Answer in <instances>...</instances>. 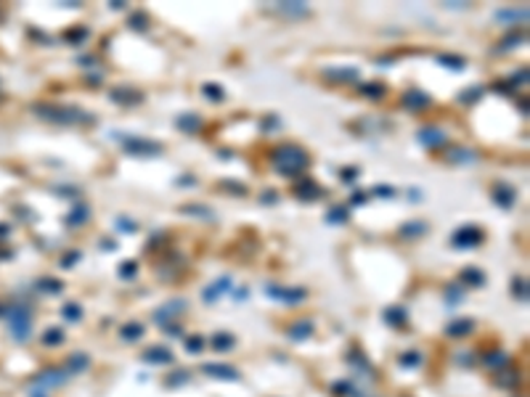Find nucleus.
Returning <instances> with one entry per match:
<instances>
[{"mask_svg": "<svg viewBox=\"0 0 530 397\" xmlns=\"http://www.w3.org/2000/svg\"><path fill=\"white\" fill-rule=\"evenodd\" d=\"M271 162H273V167L278 170V175H284V178H297L305 167H308V154L300 148V146H294V143H289V146H278V148H273L271 151Z\"/></svg>", "mask_w": 530, "mask_h": 397, "instance_id": "nucleus-1", "label": "nucleus"}, {"mask_svg": "<svg viewBox=\"0 0 530 397\" xmlns=\"http://www.w3.org/2000/svg\"><path fill=\"white\" fill-rule=\"evenodd\" d=\"M37 114H43L45 119H53V122H90L93 117L85 114L83 109L77 106H37Z\"/></svg>", "mask_w": 530, "mask_h": 397, "instance_id": "nucleus-2", "label": "nucleus"}, {"mask_svg": "<svg viewBox=\"0 0 530 397\" xmlns=\"http://www.w3.org/2000/svg\"><path fill=\"white\" fill-rule=\"evenodd\" d=\"M122 143H125V151H128V154H135V157H157V154H162V143H157V141L122 138Z\"/></svg>", "mask_w": 530, "mask_h": 397, "instance_id": "nucleus-3", "label": "nucleus"}, {"mask_svg": "<svg viewBox=\"0 0 530 397\" xmlns=\"http://www.w3.org/2000/svg\"><path fill=\"white\" fill-rule=\"evenodd\" d=\"M482 241V231L477 225H464L459 228V231L454 233V238H451V244L459 249H470V247H477V244Z\"/></svg>", "mask_w": 530, "mask_h": 397, "instance_id": "nucleus-4", "label": "nucleus"}, {"mask_svg": "<svg viewBox=\"0 0 530 397\" xmlns=\"http://www.w3.org/2000/svg\"><path fill=\"white\" fill-rule=\"evenodd\" d=\"M403 109H409V112H424V109H430V103H432V98L424 93V90H419V87H411L409 93H403Z\"/></svg>", "mask_w": 530, "mask_h": 397, "instance_id": "nucleus-5", "label": "nucleus"}, {"mask_svg": "<svg viewBox=\"0 0 530 397\" xmlns=\"http://www.w3.org/2000/svg\"><path fill=\"white\" fill-rule=\"evenodd\" d=\"M271 297H276L278 302H287V304H297V302H302L305 297H308V292L305 289H284V286H276V283H271L268 289H265Z\"/></svg>", "mask_w": 530, "mask_h": 397, "instance_id": "nucleus-6", "label": "nucleus"}, {"mask_svg": "<svg viewBox=\"0 0 530 397\" xmlns=\"http://www.w3.org/2000/svg\"><path fill=\"white\" fill-rule=\"evenodd\" d=\"M201 371H205L207 376L226 379V381H236V379H241V373L233 368V365H226V363H207V365H201Z\"/></svg>", "mask_w": 530, "mask_h": 397, "instance_id": "nucleus-7", "label": "nucleus"}, {"mask_svg": "<svg viewBox=\"0 0 530 397\" xmlns=\"http://www.w3.org/2000/svg\"><path fill=\"white\" fill-rule=\"evenodd\" d=\"M29 326H32V320H29V310L19 304V307L13 310V315H11V328H13V334H16L19 339H24L29 334Z\"/></svg>", "mask_w": 530, "mask_h": 397, "instance_id": "nucleus-8", "label": "nucleus"}, {"mask_svg": "<svg viewBox=\"0 0 530 397\" xmlns=\"http://www.w3.org/2000/svg\"><path fill=\"white\" fill-rule=\"evenodd\" d=\"M416 141L422 146H427V148H438V146L445 143V133L440 127H422L416 133Z\"/></svg>", "mask_w": 530, "mask_h": 397, "instance_id": "nucleus-9", "label": "nucleus"}, {"mask_svg": "<svg viewBox=\"0 0 530 397\" xmlns=\"http://www.w3.org/2000/svg\"><path fill=\"white\" fill-rule=\"evenodd\" d=\"M183 310H186V302H183V299H175V302L165 304V307H159L154 318H157L159 326H170V320H175V315H180Z\"/></svg>", "mask_w": 530, "mask_h": 397, "instance_id": "nucleus-10", "label": "nucleus"}, {"mask_svg": "<svg viewBox=\"0 0 530 397\" xmlns=\"http://www.w3.org/2000/svg\"><path fill=\"white\" fill-rule=\"evenodd\" d=\"M144 363L149 365H165V363H173V352H170L167 347H149L144 352Z\"/></svg>", "mask_w": 530, "mask_h": 397, "instance_id": "nucleus-11", "label": "nucleus"}, {"mask_svg": "<svg viewBox=\"0 0 530 397\" xmlns=\"http://www.w3.org/2000/svg\"><path fill=\"white\" fill-rule=\"evenodd\" d=\"M287 334H289V339H294V342H305L310 334H313V320L302 318V320H297V323H292L287 328Z\"/></svg>", "mask_w": 530, "mask_h": 397, "instance_id": "nucleus-12", "label": "nucleus"}, {"mask_svg": "<svg viewBox=\"0 0 530 397\" xmlns=\"http://www.w3.org/2000/svg\"><path fill=\"white\" fill-rule=\"evenodd\" d=\"M228 289H231V278H228V276L217 278L215 283H210V286L205 289V302H210V304H212V302H217V297L226 294Z\"/></svg>", "mask_w": 530, "mask_h": 397, "instance_id": "nucleus-13", "label": "nucleus"}, {"mask_svg": "<svg viewBox=\"0 0 530 397\" xmlns=\"http://www.w3.org/2000/svg\"><path fill=\"white\" fill-rule=\"evenodd\" d=\"M493 202H496L498 207L509 209V207L514 204V188H512V186H506V183H498L496 191H493Z\"/></svg>", "mask_w": 530, "mask_h": 397, "instance_id": "nucleus-14", "label": "nucleus"}, {"mask_svg": "<svg viewBox=\"0 0 530 397\" xmlns=\"http://www.w3.org/2000/svg\"><path fill=\"white\" fill-rule=\"evenodd\" d=\"M427 223L424 220H411V223H406V225H400V231H398V236H403V238H419V236H424L427 233Z\"/></svg>", "mask_w": 530, "mask_h": 397, "instance_id": "nucleus-15", "label": "nucleus"}, {"mask_svg": "<svg viewBox=\"0 0 530 397\" xmlns=\"http://www.w3.org/2000/svg\"><path fill=\"white\" fill-rule=\"evenodd\" d=\"M175 125L183 130V133H199L201 130V117L199 114H180L178 119H175Z\"/></svg>", "mask_w": 530, "mask_h": 397, "instance_id": "nucleus-16", "label": "nucleus"}, {"mask_svg": "<svg viewBox=\"0 0 530 397\" xmlns=\"http://www.w3.org/2000/svg\"><path fill=\"white\" fill-rule=\"evenodd\" d=\"M112 101L130 106V103L141 101V93H138V90H130V87H117V90H112Z\"/></svg>", "mask_w": 530, "mask_h": 397, "instance_id": "nucleus-17", "label": "nucleus"}, {"mask_svg": "<svg viewBox=\"0 0 530 397\" xmlns=\"http://www.w3.org/2000/svg\"><path fill=\"white\" fill-rule=\"evenodd\" d=\"M459 278L464 283H470V286H482V283H485V273H482L480 268H464L459 273Z\"/></svg>", "mask_w": 530, "mask_h": 397, "instance_id": "nucleus-18", "label": "nucleus"}, {"mask_svg": "<svg viewBox=\"0 0 530 397\" xmlns=\"http://www.w3.org/2000/svg\"><path fill=\"white\" fill-rule=\"evenodd\" d=\"M119 337H122V342H138L144 337V326L135 323V320H133V323H125L119 328Z\"/></svg>", "mask_w": 530, "mask_h": 397, "instance_id": "nucleus-19", "label": "nucleus"}, {"mask_svg": "<svg viewBox=\"0 0 530 397\" xmlns=\"http://www.w3.org/2000/svg\"><path fill=\"white\" fill-rule=\"evenodd\" d=\"M472 328H475V320L472 318H461V320H456V323L448 326V334H451V337H466Z\"/></svg>", "mask_w": 530, "mask_h": 397, "instance_id": "nucleus-20", "label": "nucleus"}, {"mask_svg": "<svg viewBox=\"0 0 530 397\" xmlns=\"http://www.w3.org/2000/svg\"><path fill=\"white\" fill-rule=\"evenodd\" d=\"M64 379H67V371H45L37 379V384L40 387H56V384H64Z\"/></svg>", "mask_w": 530, "mask_h": 397, "instance_id": "nucleus-21", "label": "nucleus"}, {"mask_svg": "<svg viewBox=\"0 0 530 397\" xmlns=\"http://www.w3.org/2000/svg\"><path fill=\"white\" fill-rule=\"evenodd\" d=\"M294 193H297L300 198H318L321 196V188L316 186L313 180H302L297 188H294Z\"/></svg>", "mask_w": 530, "mask_h": 397, "instance_id": "nucleus-22", "label": "nucleus"}, {"mask_svg": "<svg viewBox=\"0 0 530 397\" xmlns=\"http://www.w3.org/2000/svg\"><path fill=\"white\" fill-rule=\"evenodd\" d=\"M527 19V11L525 8H509V11H498L496 13V21H525Z\"/></svg>", "mask_w": 530, "mask_h": 397, "instance_id": "nucleus-23", "label": "nucleus"}, {"mask_svg": "<svg viewBox=\"0 0 530 397\" xmlns=\"http://www.w3.org/2000/svg\"><path fill=\"white\" fill-rule=\"evenodd\" d=\"M384 318H387L390 326H393V323H395V326H403L409 315H406V310H403V307H387V310H384Z\"/></svg>", "mask_w": 530, "mask_h": 397, "instance_id": "nucleus-24", "label": "nucleus"}, {"mask_svg": "<svg viewBox=\"0 0 530 397\" xmlns=\"http://www.w3.org/2000/svg\"><path fill=\"white\" fill-rule=\"evenodd\" d=\"M326 77H332V80H358V69H326Z\"/></svg>", "mask_w": 530, "mask_h": 397, "instance_id": "nucleus-25", "label": "nucleus"}, {"mask_svg": "<svg viewBox=\"0 0 530 397\" xmlns=\"http://www.w3.org/2000/svg\"><path fill=\"white\" fill-rule=\"evenodd\" d=\"M180 212H183V215H194V217H212V209L201 207V204H183Z\"/></svg>", "mask_w": 530, "mask_h": 397, "instance_id": "nucleus-26", "label": "nucleus"}, {"mask_svg": "<svg viewBox=\"0 0 530 397\" xmlns=\"http://www.w3.org/2000/svg\"><path fill=\"white\" fill-rule=\"evenodd\" d=\"M448 159L456 162V164H461V162H475L477 154H475V151H470V148H454V151L448 154Z\"/></svg>", "mask_w": 530, "mask_h": 397, "instance_id": "nucleus-27", "label": "nucleus"}, {"mask_svg": "<svg viewBox=\"0 0 530 397\" xmlns=\"http://www.w3.org/2000/svg\"><path fill=\"white\" fill-rule=\"evenodd\" d=\"M88 365H90V358H88L85 352H80V355H72V358H69V371H74V373L85 371Z\"/></svg>", "mask_w": 530, "mask_h": 397, "instance_id": "nucleus-28", "label": "nucleus"}, {"mask_svg": "<svg viewBox=\"0 0 530 397\" xmlns=\"http://www.w3.org/2000/svg\"><path fill=\"white\" fill-rule=\"evenodd\" d=\"M438 64H445L448 69H464V58L461 56H448V53H440L438 56Z\"/></svg>", "mask_w": 530, "mask_h": 397, "instance_id": "nucleus-29", "label": "nucleus"}, {"mask_svg": "<svg viewBox=\"0 0 530 397\" xmlns=\"http://www.w3.org/2000/svg\"><path fill=\"white\" fill-rule=\"evenodd\" d=\"M348 215H350V209L348 207H334L329 215H326V223H334V225H339V223H345L348 220Z\"/></svg>", "mask_w": 530, "mask_h": 397, "instance_id": "nucleus-30", "label": "nucleus"}, {"mask_svg": "<svg viewBox=\"0 0 530 397\" xmlns=\"http://www.w3.org/2000/svg\"><path fill=\"white\" fill-rule=\"evenodd\" d=\"M88 212H90V209H88L85 204H80L77 209H72V215H69L67 223H69V225H83V223L88 220Z\"/></svg>", "mask_w": 530, "mask_h": 397, "instance_id": "nucleus-31", "label": "nucleus"}, {"mask_svg": "<svg viewBox=\"0 0 530 397\" xmlns=\"http://www.w3.org/2000/svg\"><path fill=\"white\" fill-rule=\"evenodd\" d=\"M201 93H205L210 101H223V87H220V85H215V82L201 85Z\"/></svg>", "mask_w": 530, "mask_h": 397, "instance_id": "nucleus-32", "label": "nucleus"}, {"mask_svg": "<svg viewBox=\"0 0 530 397\" xmlns=\"http://www.w3.org/2000/svg\"><path fill=\"white\" fill-rule=\"evenodd\" d=\"M361 93H363V96H369V98H382V96H384V85H379V82L361 85Z\"/></svg>", "mask_w": 530, "mask_h": 397, "instance_id": "nucleus-33", "label": "nucleus"}, {"mask_svg": "<svg viewBox=\"0 0 530 397\" xmlns=\"http://www.w3.org/2000/svg\"><path fill=\"white\" fill-rule=\"evenodd\" d=\"M61 313H64V318L69 320V323H77V320L83 318V307H80V304H74V302H69Z\"/></svg>", "mask_w": 530, "mask_h": 397, "instance_id": "nucleus-34", "label": "nucleus"}, {"mask_svg": "<svg viewBox=\"0 0 530 397\" xmlns=\"http://www.w3.org/2000/svg\"><path fill=\"white\" fill-rule=\"evenodd\" d=\"M525 40V35L522 32H512L509 37H504L501 40V45H498V51H509V48H514V45H520Z\"/></svg>", "mask_w": 530, "mask_h": 397, "instance_id": "nucleus-35", "label": "nucleus"}, {"mask_svg": "<svg viewBox=\"0 0 530 397\" xmlns=\"http://www.w3.org/2000/svg\"><path fill=\"white\" fill-rule=\"evenodd\" d=\"M212 347L215 349H231L233 347V337H231V334H215Z\"/></svg>", "mask_w": 530, "mask_h": 397, "instance_id": "nucleus-36", "label": "nucleus"}, {"mask_svg": "<svg viewBox=\"0 0 530 397\" xmlns=\"http://www.w3.org/2000/svg\"><path fill=\"white\" fill-rule=\"evenodd\" d=\"M422 363V355L419 352H406V355H400V365L403 368H414V365Z\"/></svg>", "mask_w": 530, "mask_h": 397, "instance_id": "nucleus-37", "label": "nucleus"}, {"mask_svg": "<svg viewBox=\"0 0 530 397\" xmlns=\"http://www.w3.org/2000/svg\"><path fill=\"white\" fill-rule=\"evenodd\" d=\"M512 289H514V297H517V299H522V302L527 299V281L525 278H517L512 283Z\"/></svg>", "mask_w": 530, "mask_h": 397, "instance_id": "nucleus-38", "label": "nucleus"}, {"mask_svg": "<svg viewBox=\"0 0 530 397\" xmlns=\"http://www.w3.org/2000/svg\"><path fill=\"white\" fill-rule=\"evenodd\" d=\"M485 365H491V368H504V365H506V355H501V352H491V355L485 358Z\"/></svg>", "mask_w": 530, "mask_h": 397, "instance_id": "nucleus-39", "label": "nucleus"}, {"mask_svg": "<svg viewBox=\"0 0 530 397\" xmlns=\"http://www.w3.org/2000/svg\"><path fill=\"white\" fill-rule=\"evenodd\" d=\"M61 339H64V331H61V328H48V331H45V344H61Z\"/></svg>", "mask_w": 530, "mask_h": 397, "instance_id": "nucleus-40", "label": "nucleus"}, {"mask_svg": "<svg viewBox=\"0 0 530 397\" xmlns=\"http://www.w3.org/2000/svg\"><path fill=\"white\" fill-rule=\"evenodd\" d=\"M201 347H205V339L201 337H191L186 342V349H189V352H201Z\"/></svg>", "mask_w": 530, "mask_h": 397, "instance_id": "nucleus-41", "label": "nucleus"}, {"mask_svg": "<svg viewBox=\"0 0 530 397\" xmlns=\"http://www.w3.org/2000/svg\"><path fill=\"white\" fill-rule=\"evenodd\" d=\"M40 289H45V292H51V294H58L64 286H61L58 281H45V278H43V281H40Z\"/></svg>", "mask_w": 530, "mask_h": 397, "instance_id": "nucleus-42", "label": "nucleus"}, {"mask_svg": "<svg viewBox=\"0 0 530 397\" xmlns=\"http://www.w3.org/2000/svg\"><path fill=\"white\" fill-rule=\"evenodd\" d=\"M334 392H337V394H355V387L348 384V381H337V384H334Z\"/></svg>", "mask_w": 530, "mask_h": 397, "instance_id": "nucleus-43", "label": "nucleus"}, {"mask_svg": "<svg viewBox=\"0 0 530 397\" xmlns=\"http://www.w3.org/2000/svg\"><path fill=\"white\" fill-rule=\"evenodd\" d=\"M135 270H138V262H125V265L119 268V276H122V278H128V281H130V276H133V273H135Z\"/></svg>", "mask_w": 530, "mask_h": 397, "instance_id": "nucleus-44", "label": "nucleus"}, {"mask_svg": "<svg viewBox=\"0 0 530 397\" xmlns=\"http://www.w3.org/2000/svg\"><path fill=\"white\" fill-rule=\"evenodd\" d=\"M480 96H482V87H472V90H466V93H461L459 101H475V98H480Z\"/></svg>", "mask_w": 530, "mask_h": 397, "instance_id": "nucleus-45", "label": "nucleus"}, {"mask_svg": "<svg viewBox=\"0 0 530 397\" xmlns=\"http://www.w3.org/2000/svg\"><path fill=\"white\" fill-rule=\"evenodd\" d=\"M374 193L382 196V198H390V196H395V188H390V186H377V188H374Z\"/></svg>", "mask_w": 530, "mask_h": 397, "instance_id": "nucleus-46", "label": "nucleus"}, {"mask_svg": "<svg viewBox=\"0 0 530 397\" xmlns=\"http://www.w3.org/2000/svg\"><path fill=\"white\" fill-rule=\"evenodd\" d=\"M281 11H284V13H305L308 8H305L302 3H292V6H281Z\"/></svg>", "mask_w": 530, "mask_h": 397, "instance_id": "nucleus-47", "label": "nucleus"}, {"mask_svg": "<svg viewBox=\"0 0 530 397\" xmlns=\"http://www.w3.org/2000/svg\"><path fill=\"white\" fill-rule=\"evenodd\" d=\"M448 302H451V304H454V302H461V289L448 286Z\"/></svg>", "mask_w": 530, "mask_h": 397, "instance_id": "nucleus-48", "label": "nucleus"}, {"mask_svg": "<svg viewBox=\"0 0 530 397\" xmlns=\"http://www.w3.org/2000/svg\"><path fill=\"white\" fill-rule=\"evenodd\" d=\"M175 381H189V373H186V371H180V373H173V376L167 379V384H170V387H175Z\"/></svg>", "mask_w": 530, "mask_h": 397, "instance_id": "nucleus-49", "label": "nucleus"}, {"mask_svg": "<svg viewBox=\"0 0 530 397\" xmlns=\"http://www.w3.org/2000/svg\"><path fill=\"white\" fill-rule=\"evenodd\" d=\"M130 27H133V29H146V16H133V19H130Z\"/></svg>", "mask_w": 530, "mask_h": 397, "instance_id": "nucleus-50", "label": "nucleus"}, {"mask_svg": "<svg viewBox=\"0 0 530 397\" xmlns=\"http://www.w3.org/2000/svg\"><path fill=\"white\" fill-rule=\"evenodd\" d=\"M358 178V170L355 167H348V170H342V180H355Z\"/></svg>", "mask_w": 530, "mask_h": 397, "instance_id": "nucleus-51", "label": "nucleus"}, {"mask_svg": "<svg viewBox=\"0 0 530 397\" xmlns=\"http://www.w3.org/2000/svg\"><path fill=\"white\" fill-rule=\"evenodd\" d=\"M77 259H80V252H69L67 259H64V268H69L72 262H77Z\"/></svg>", "mask_w": 530, "mask_h": 397, "instance_id": "nucleus-52", "label": "nucleus"}, {"mask_svg": "<svg viewBox=\"0 0 530 397\" xmlns=\"http://www.w3.org/2000/svg\"><path fill=\"white\" fill-rule=\"evenodd\" d=\"M69 37H72V40L77 42V40H83V37H88V29H77V32H72Z\"/></svg>", "mask_w": 530, "mask_h": 397, "instance_id": "nucleus-53", "label": "nucleus"}, {"mask_svg": "<svg viewBox=\"0 0 530 397\" xmlns=\"http://www.w3.org/2000/svg\"><path fill=\"white\" fill-rule=\"evenodd\" d=\"M117 225H119V228H125V231H133V228H135L130 220H125V217H119V220H117Z\"/></svg>", "mask_w": 530, "mask_h": 397, "instance_id": "nucleus-54", "label": "nucleus"}, {"mask_svg": "<svg viewBox=\"0 0 530 397\" xmlns=\"http://www.w3.org/2000/svg\"><path fill=\"white\" fill-rule=\"evenodd\" d=\"M366 198H369V196H366L363 191H355V198H353V204H363Z\"/></svg>", "mask_w": 530, "mask_h": 397, "instance_id": "nucleus-55", "label": "nucleus"}, {"mask_svg": "<svg viewBox=\"0 0 530 397\" xmlns=\"http://www.w3.org/2000/svg\"><path fill=\"white\" fill-rule=\"evenodd\" d=\"M498 381H501V387H509V381H517V376H501Z\"/></svg>", "mask_w": 530, "mask_h": 397, "instance_id": "nucleus-56", "label": "nucleus"}]
</instances>
